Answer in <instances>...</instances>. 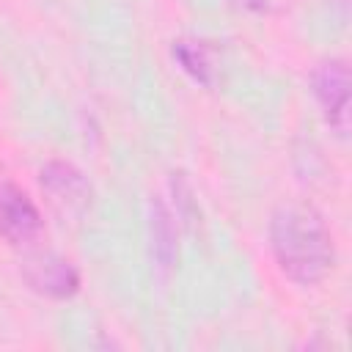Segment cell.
<instances>
[{"mask_svg": "<svg viewBox=\"0 0 352 352\" xmlns=\"http://www.w3.org/2000/svg\"><path fill=\"white\" fill-rule=\"evenodd\" d=\"M270 248L280 272L300 286L324 280L336 261L333 234L311 206L292 204L275 209L270 217Z\"/></svg>", "mask_w": 352, "mask_h": 352, "instance_id": "obj_1", "label": "cell"}, {"mask_svg": "<svg viewBox=\"0 0 352 352\" xmlns=\"http://www.w3.org/2000/svg\"><path fill=\"white\" fill-rule=\"evenodd\" d=\"M38 184L41 192L50 204V209L63 220V223H77L88 214L91 209V182L85 173L66 160H50L38 170Z\"/></svg>", "mask_w": 352, "mask_h": 352, "instance_id": "obj_2", "label": "cell"}, {"mask_svg": "<svg viewBox=\"0 0 352 352\" xmlns=\"http://www.w3.org/2000/svg\"><path fill=\"white\" fill-rule=\"evenodd\" d=\"M314 96L324 121L338 138L349 132V69L344 58H324L311 74Z\"/></svg>", "mask_w": 352, "mask_h": 352, "instance_id": "obj_3", "label": "cell"}, {"mask_svg": "<svg viewBox=\"0 0 352 352\" xmlns=\"http://www.w3.org/2000/svg\"><path fill=\"white\" fill-rule=\"evenodd\" d=\"M19 270L28 286L50 300H66L80 289L77 267L55 250H28Z\"/></svg>", "mask_w": 352, "mask_h": 352, "instance_id": "obj_4", "label": "cell"}, {"mask_svg": "<svg viewBox=\"0 0 352 352\" xmlns=\"http://www.w3.org/2000/svg\"><path fill=\"white\" fill-rule=\"evenodd\" d=\"M41 226L44 220L33 198L11 179H0V234L11 245L22 248L36 242Z\"/></svg>", "mask_w": 352, "mask_h": 352, "instance_id": "obj_5", "label": "cell"}, {"mask_svg": "<svg viewBox=\"0 0 352 352\" xmlns=\"http://www.w3.org/2000/svg\"><path fill=\"white\" fill-rule=\"evenodd\" d=\"M170 52H173V60L179 63V69L187 72L195 82H201V85H212L214 82L217 66H214V55H212V50H209L206 41L187 38L184 36V38H176L173 41Z\"/></svg>", "mask_w": 352, "mask_h": 352, "instance_id": "obj_6", "label": "cell"}, {"mask_svg": "<svg viewBox=\"0 0 352 352\" xmlns=\"http://www.w3.org/2000/svg\"><path fill=\"white\" fill-rule=\"evenodd\" d=\"M151 228H154V250H157V258L162 261V267H170V258H173V226H170V214L165 212L162 204H157L154 209V220H151Z\"/></svg>", "mask_w": 352, "mask_h": 352, "instance_id": "obj_7", "label": "cell"}, {"mask_svg": "<svg viewBox=\"0 0 352 352\" xmlns=\"http://www.w3.org/2000/svg\"><path fill=\"white\" fill-rule=\"evenodd\" d=\"M239 6H245V8H250V11H258V14H267V11H272L280 0H236Z\"/></svg>", "mask_w": 352, "mask_h": 352, "instance_id": "obj_8", "label": "cell"}]
</instances>
